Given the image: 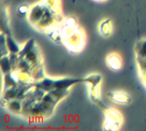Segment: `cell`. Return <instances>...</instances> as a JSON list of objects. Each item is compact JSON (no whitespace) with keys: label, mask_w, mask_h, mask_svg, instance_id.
<instances>
[{"label":"cell","mask_w":146,"mask_h":131,"mask_svg":"<svg viewBox=\"0 0 146 131\" xmlns=\"http://www.w3.org/2000/svg\"><path fill=\"white\" fill-rule=\"evenodd\" d=\"M0 49H1V57L7 55L9 54V50L7 47V43H6V34L2 32L1 33V43H0Z\"/></svg>","instance_id":"15"},{"label":"cell","mask_w":146,"mask_h":131,"mask_svg":"<svg viewBox=\"0 0 146 131\" xmlns=\"http://www.w3.org/2000/svg\"><path fill=\"white\" fill-rule=\"evenodd\" d=\"M28 20L35 27L44 32L51 26L61 25L63 20L58 0H43L37 3L30 9Z\"/></svg>","instance_id":"1"},{"label":"cell","mask_w":146,"mask_h":131,"mask_svg":"<svg viewBox=\"0 0 146 131\" xmlns=\"http://www.w3.org/2000/svg\"><path fill=\"white\" fill-rule=\"evenodd\" d=\"M6 43H7V47L9 50V53L18 54L19 51L21 49L20 45L13 39L12 35H6Z\"/></svg>","instance_id":"9"},{"label":"cell","mask_w":146,"mask_h":131,"mask_svg":"<svg viewBox=\"0 0 146 131\" xmlns=\"http://www.w3.org/2000/svg\"><path fill=\"white\" fill-rule=\"evenodd\" d=\"M90 98L91 100L97 104V102L100 100V94H99V86H90Z\"/></svg>","instance_id":"14"},{"label":"cell","mask_w":146,"mask_h":131,"mask_svg":"<svg viewBox=\"0 0 146 131\" xmlns=\"http://www.w3.org/2000/svg\"><path fill=\"white\" fill-rule=\"evenodd\" d=\"M137 56L146 59V39L139 41L135 47Z\"/></svg>","instance_id":"11"},{"label":"cell","mask_w":146,"mask_h":131,"mask_svg":"<svg viewBox=\"0 0 146 131\" xmlns=\"http://www.w3.org/2000/svg\"><path fill=\"white\" fill-rule=\"evenodd\" d=\"M106 62H107V66L112 71H115V72H117V71L121 70V68L122 67L121 58L117 54H110V55H109L107 56Z\"/></svg>","instance_id":"6"},{"label":"cell","mask_w":146,"mask_h":131,"mask_svg":"<svg viewBox=\"0 0 146 131\" xmlns=\"http://www.w3.org/2000/svg\"><path fill=\"white\" fill-rule=\"evenodd\" d=\"M137 62H138L139 67L140 69L139 71H140V73H141L143 82L146 85V59L137 56Z\"/></svg>","instance_id":"13"},{"label":"cell","mask_w":146,"mask_h":131,"mask_svg":"<svg viewBox=\"0 0 146 131\" xmlns=\"http://www.w3.org/2000/svg\"><path fill=\"white\" fill-rule=\"evenodd\" d=\"M86 83L89 84L90 86H99L102 81V76L100 74H92L85 78Z\"/></svg>","instance_id":"12"},{"label":"cell","mask_w":146,"mask_h":131,"mask_svg":"<svg viewBox=\"0 0 146 131\" xmlns=\"http://www.w3.org/2000/svg\"><path fill=\"white\" fill-rule=\"evenodd\" d=\"M28 11H29V5L26 4V3L21 4V6H19L17 8V14L21 18L26 17L28 14Z\"/></svg>","instance_id":"16"},{"label":"cell","mask_w":146,"mask_h":131,"mask_svg":"<svg viewBox=\"0 0 146 131\" xmlns=\"http://www.w3.org/2000/svg\"><path fill=\"white\" fill-rule=\"evenodd\" d=\"M62 43L72 53L80 52L85 44L83 32L79 27L76 19L70 16L65 19L61 26Z\"/></svg>","instance_id":"2"},{"label":"cell","mask_w":146,"mask_h":131,"mask_svg":"<svg viewBox=\"0 0 146 131\" xmlns=\"http://www.w3.org/2000/svg\"><path fill=\"white\" fill-rule=\"evenodd\" d=\"M94 1H97V2H103V1H105V0H94Z\"/></svg>","instance_id":"17"},{"label":"cell","mask_w":146,"mask_h":131,"mask_svg":"<svg viewBox=\"0 0 146 131\" xmlns=\"http://www.w3.org/2000/svg\"><path fill=\"white\" fill-rule=\"evenodd\" d=\"M97 105L99 106L104 112L105 121L104 124V130L110 131L119 130L122 123L121 114L117 110L104 104L101 100L97 102Z\"/></svg>","instance_id":"4"},{"label":"cell","mask_w":146,"mask_h":131,"mask_svg":"<svg viewBox=\"0 0 146 131\" xmlns=\"http://www.w3.org/2000/svg\"><path fill=\"white\" fill-rule=\"evenodd\" d=\"M22 107H23L22 101L20 99H17V98L9 101V105L7 107V108L9 111H11L12 113H21Z\"/></svg>","instance_id":"8"},{"label":"cell","mask_w":146,"mask_h":131,"mask_svg":"<svg viewBox=\"0 0 146 131\" xmlns=\"http://www.w3.org/2000/svg\"><path fill=\"white\" fill-rule=\"evenodd\" d=\"M79 83H86V78H63L59 79H52L44 77L40 81L35 83V87L39 88L45 92H49L56 90H68L71 86Z\"/></svg>","instance_id":"3"},{"label":"cell","mask_w":146,"mask_h":131,"mask_svg":"<svg viewBox=\"0 0 146 131\" xmlns=\"http://www.w3.org/2000/svg\"><path fill=\"white\" fill-rule=\"evenodd\" d=\"M108 96L113 102L117 104H129L133 101L130 95L121 90L110 91L108 92Z\"/></svg>","instance_id":"5"},{"label":"cell","mask_w":146,"mask_h":131,"mask_svg":"<svg viewBox=\"0 0 146 131\" xmlns=\"http://www.w3.org/2000/svg\"><path fill=\"white\" fill-rule=\"evenodd\" d=\"M111 20L110 19H107L104 21H102L100 23V26H99V32H100V34L104 36V37H108L110 36V32H111Z\"/></svg>","instance_id":"10"},{"label":"cell","mask_w":146,"mask_h":131,"mask_svg":"<svg viewBox=\"0 0 146 131\" xmlns=\"http://www.w3.org/2000/svg\"><path fill=\"white\" fill-rule=\"evenodd\" d=\"M0 63H1L2 72L3 73V75L4 74H7V73H9L10 72L13 71L12 63H11V61H10V58H9V55H4V56H2L1 57Z\"/></svg>","instance_id":"7"}]
</instances>
